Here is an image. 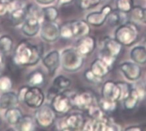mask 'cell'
<instances>
[{"mask_svg":"<svg viewBox=\"0 0 146 131\" xmlns=\"http://www.w3.org/2000/svg\"><path fill=\"white\" fill-rule=\"evenodd\" d=\"M145 42H146V35H145Z\"/></svg>","mask_w":146,"mask_h":131,"instance_id":"7dc6e473","label":"cell"},{"mask_svg":"<svg viewBox=\"0 0 146 131\" xmlns=\"http://www.w3.org/2000/svg\"><path fill=\"white\" fill-rule=\"evenodd\" d=\"M90 69L97 76L103 79V78L106 77L110 73L112 67H110L101 57H97L92 62Z\"/></svg>","mask_w":146,"mask_h":131,"instance_id":"e0dca14e","label":"cell"},{"mask_svg":"<svg viewBox=\"0 0 146 131\" xmlns=\"http://www.w3.org/2000/svg\"><path fill=\"white\" fill-rule=\"evenodd\" d=\"M73 107L80 112H87L92 106L98 104L96 96L91 91H79L71 96Z\"/></svg>","mask_w":146,"mask_h":131,"instance_id":"8992f818","label":"cell"},{"mask_svg":"<svg viewBox=\"0 0 146 131\" xmlns=\"http://www.w3.org/2000/svg\"><path fill=\"white\" fill-rule=\"evenodd\" d=\"M101 97L115 101H121V90L119 84L113 81H106L101 88Z\"/></svg>","mask_w":146,"mask_h":131,"instance_id":"4fadbf2b","label":"cell"},{"mask_svg":"<svg viewBox=\"0 0 146 131\" xmlns=\"http://www.w3.org/2000/svg\"><path fill=\"white\" fill-rule=\"evenodd\" d=\"M1 122H2V120H1V117H0V124H1Z\"/></svg>","mask_w":146,"mask_h":131,"instance_id":"bcb514c9","label":"cell"},{"mask_svg":"<svg viewBox=\"0 0 146 131\" xmlns=\"http://www.w3.org/2000/svg\"><path fill=\"white\" fill-rule=\"evenodd\" d=\"M42 23L43 22L37 17L27 15L26 19H25L24 22L22 23L21 31H22L23 34L27 37L35 36L40 31Z\"/></svg>","mask_w":146,"mask_h":131,"instance_id":"9a60e30c","label":"cell"},{"mask_svg":"<svg viewBox=\"0 0 146 131\" xmlns=\"http://www.w3.org/2000/svg\"><path fill=\"white\" fill-rule=\"evenodd\" d=\"M44 82V76L40 70L32 72L27 77V84L29 86H38Z\"/></svg>","mask_w":146,"mask_h":131,"instance_id":"f546056e","label":"cell"},{"mask_svg":"<svg viewBox=\"0 0 146 131\" xmlns=\"http://www.w3.org/2000/svg\"><path fill=\"white\" fill-rule=\"evenodd\" d=\"M56 112L53 110L51 106L43 104L40 107L37 108L34 114V119L36 124L43 129H48L51 127L56 118Z\"/></svg>","mask_w":146,"mask_h":131,"instance_id":"5b68a950","label":"cell"},{"mask_svg":"<svg viewBox=\"0 0 146 131\" xmlns=\"http://www.w3.org/2000/svg\"><path fill=\"white\" fill-rule=\"evenodd\" d=\"M70 21L74 38L80 39L91 33V25L86 20H73Z\"/></svg>","mask_w":146,"mask_h":131,"instance_id":"ac0fdd59","label":"cell"},{"mask_svg":"<svg viewBox=\"0 0 146 131\" xmlns=\"http://www.w3.org/2000/svg\"><path fill=\"white\" fill-rule=\"evenodd\" d=\"M84 77H85V79H86V82H88L91 83V84H94V85L99 84V83L102 82V80H103L102 78L97 76L92 71L91 69H88V70H86L85 71V73H84Z\"/></svg>","mask_w":146,"mask_h":131,"instance_id":"d590c367","label":"cell"},{"mask_svg":"<svg viewBox=\"0 0 146 131\" xmlns=\"http://www.w3.org/2000/svg\"><path fill=\"white\" fill-rule=\"evenodd\" d=\"M44 21H56L59 16V11L56 6H47L42 9Z\"/></svg>","mask_w":146,"mask_h":131,"instance_id":"f1b7e54d","label":"cell"},{"mask_svg":"<svg viewBox=\"0 0 146 131\" xmlns=\"http://www.w3.org/2000/svg\"><path fill=\"white\" fill-rule=\"evenodd\" d=\"M13 49V39L9 35H3L0 37V52L3 55L9 53Z\"/></svg>","mask_w":146,"mask_h":131,"instance_id":"83f0119b","label":"cell"},{"mask_svg":"<svg viewBox=\"0 0 146 131\" xmlns=\"http://www.w3.org/2000/svg\"><path fill=\"white\" fill-rule=\"evenodd\" d=\"M50 106L56 113L65 116L69 113L73 108L71 96H69L66 91L60 92L50 100Z\"/></svg>","mask_w":146,"mask_h":131,"instance_id":"52a82bcc","label":"cell"},{"mask_svg":"<svg viewBox=\"0 0 146 131\" xmlns=\"http://www.w3.org/2000/svg\"><path fill=\"white\" fill-rule=\"evenodd\" d=\"M12 80L9 76L3 75L0 76V91L7 92L12 88Z\"/></svg>","mask_w":146,"mask_h":131,"instance_id":"e575fe53","label":"cell"},{"mask_svg":"<svg viewBox=\"0 0 146 131\" xmlns=\"http://www.w3.org/2000/svg\"><path fill=\"white\" fill-rule=\"evenodd\" d=\"M133 88L139 94L141 100H143L145 98L146 95V84H145L143 82L138 81V82H136V84H135V86H133Z\"/></svg>","mask_w":146,"mask_h":131,"instance_id":"8d00e7d4","label":"cell"},{"mask_svg":"<svg viewBox=\"0 0 146 131\" xmlns=\"http://www.w3.org/2000/svg\"><path fill=\"white\" fill-rule=\"evenodd\" d=\"M56 0H36V2L42 5H50L53 3Z\"/></svg>","mask_w":146,"mask_h":131,"instance_id":"b9f144b4","label":"cell"},{"mask_svg":"<svg viewBox=\"0 0 146 131\" xmlns=\"http://www.w3.org/2000/svg\"><path fill=\"white\" fill-rule=\"evenodd\" d=\"M103 1H104V0H102V2H103Z\"/></svg>","mask_w":146,"mask_h":131,"instance_id":"c3c4849f","label":"cell"},{"mask_svg":"<svg viewBox=\"0 0 146 131\" xmlns=\"http://www.w3.org/2000/svg\"><path fill=\"white\" fill-rule=\"evenodd\" d=\"M126 131H140L143 130V129L139 125H130L125 129Z\"/></svg>","mask_w":146,"mask_h":131,"instance_id":"60d3db41","label":"cell"},{"mask_svg":"<svg viewBox=\"0 0 146 131\" xmlns=\"http://www.w3.org/2000/svg\"><path fill=\"white\" fill-rule=\"evenodd\" d=\"M5 119L7 121V123L11 125V126H15L19 121L21 120V118L23 117L22 112L21 111V109H19L18 107H11L6 110V112L4 114Z\"/></svg>","mask_w":146,"mask_h":131,"instance_id":"603a6c76","label":"cell"},{"mask_svg":"<svg viewBox=\"0 0 146 131\" xmlns=\"http://www.w3.org/2000/svg\"><path fill=\"white\" fill-rule=\"evenodd\" d=\"M61 66L62 68L70 73H74L82 69L85 63V57H83L76 48L69 47L64 49L61 53Z\"/></svg>","mask_w":146,"mask_h":131,"instance_id":"3957f363","label":"cell"},{"mask_svg":"<svg viewBox=\"0 0 146 131\" xmlns=\"http://www.w3.org/2000/svg\"><path fill=\"white\" fill-rule=\"evenodd\" d=\"M134 7V0H116L115 1V9L123 12L130 13V11Z\"/></svg>","mask_w":146,"mask_h":131,"instance_id":"4dcf8cb0","label":"cell"},{"mask_svg":"<svg viewBox=\"0 0 146 131\" xmlns=\"http://www.w3.org/2000/svg\"><path fill=\"white\" fill-rule=\"evenodd\" d=\"M118 103H119V101L108 100V99H104L102 97L98 100V106L107 115L111 114L115 112V110L118 107Z\"/></svg>","mask_w":146,"mask_h":131,"instance_id":"4316f807","label":"cell"},{"mask_svg":"<svg viewBox=\"0 0 146 131\" xmlns=\"http://www.w3.org/2000/svg\"><path fill=\"white\" fill-rule=\"evenodd\" d=\"M86 119L82 112L68 113L64 118L58 122L57 127L60 130H83Z\"/></svg>","mask_w":146,"mask_h":131,"instance_id":"277c9868","label":"cell"},{"mask_svg":"<svg viewBox=\"0 0 146 131\" xmlns=\"http://www.w3.org/2000/svg\"><path fill=\"white\" fill-rule=\"evenodd\" d=\"M35 119H33V117L27 115L23 116L15 127H16L17 130L33 131L35 130Z\"/></svg>","mask_w":146,"mask_h":131,"instance_id":"d4e9b609","label":"cell"},{"mask_svg":"<svg viewBox=\"0 0 146 131\" xmlns=\"http://www.w3.org/2000/svg\"><path fill=\"white\" fill-rule=\"evenodd\" d=\"M40 37L47 43H54L60 38V26L56 21H44L41 24Z\"/></svg>","mask_w":146,"mask_h":131,"instance_id":"30bf717a","label":"cell"},{"mask_svg":"<svg viewBox=\"0 0 146 131\" xmlns=\"http://www.w3.org/2000/svg\"><path fill=\"white\" fill-rule=\"evenodd\" d=\"M140 101H141V99H140L139 94L137 93V91L135 90L133 86H132L130 93L122 100L123 107L127 111H133L138 107Z\"/></svg>","mask_w":146,"mask_h":131,"instance_id":"ffe728a7","label":"cell"},{"mask_svg":"<svg viewBox=\"0 0 146 131\" xmlns=\"http://www.w3.org/2000/svg\"><path fill=\"white\" fill-rule=\"evenodd\" d=\"M129 21L128 19V14L123 13L116 9H112V11L110 13L107 22L110 26L111 27H118L121 24Z\"/></svg>","mask_w":146,"mask_h":131,"instance_id":"44dd1931","label":"cell"},{"mask_svg":"<svg viewBox=\"0 0 146 131\" xmlns=\"http://www.w3.org/2000/svg\"><path fill=\"white\" fill-rule=\"evenodd\" d=\"M61 53L57 50H53L47 53L42 59L43 64L47 69L49 74L53 76L61 65Z\"/></svg>","mask_w":146,"mask_h":131,"instance_id":"2e32d148","label":"cell"},{"mask_svg":"<svg viewBox=\"0 0 146 131\" xmlns=\"http://www.w3.org/2000/svg\"><path fill=\"white\" fill-rule=\"evenodd\" d=\"M8 15H9V21L12 23V25L18 26L20 24H22L26 19L27 8L13 10V11L9 12Z\"/></svg>","mask_w":146,"mask_h":131,"instance_id":"484cf974","label":"cell"},{"mask_svg":"<svg viewBox=\"0 0 146 131\" xmlns=\"http://www.w3.org/2000/svg\"><path fill=\"white\" fill-rule=\"evenodd\" d=\"M28 87H29V85L27 84V85H24V86H22V87H21L19 88V91H18V94L17 95H18V98H19V100L20 101H23L24 95H25V94H26Z\"/></svg>","mask_w":146,"mask_h":131,"instance_id":"ab89813d","label":"cell"},{"mask_svg":"<svg viewBox=\"0 0 146 131\" xmlns=\"http://www.w3.org/2000/svg\"><path fill=\"white\" fill-rule=\"evenodd\" d=\"M44 101V94L38 86H29L23 98V102L30 108L37 109Z\"/></svg>","mask_w":146,"mask_h":131,"instance_id":"ba28073f","label":"cell"},{"mask_svg":"<svg viewBox=\"0 0 146 131\" xmlns=\"http://www.w3.org/2000/svg\"><path fill=\"white\" fill-rule=\"evenodd\" d=\"M60 37L64 39H69L74 38L71 21H66L60 26Z\"/></svg>","mask_w":146,"mask_h":131,"instance_id":"1f68e13d","label":"cell"},{"mask_svg":"<svg viewBox=\"0 0 146 131\" xmlns=\"http://www.w3.org/2000/svg\"><path fill=\"white\" fill-rule=\"evenodd\" d=\"M139 27L132 21H127L116 27L114 38L123 46H132L139 40Z\"/></svg>","mask_w":146,"mask_h":131,"instance_id":"7a4b0ae2","label":"cell"},{"mask_svg":"<svg viewBox=\"0 0 146 131\" xmlns=\"http://www.w3.org/2000/svg\"><path fill=\"white\" fill-rule=\"evenodd\" d=\"M142 23L146 25V7H143V15H142Z\"/></svg>","mask_w":146,"mask_h":131,"instance_id":"ee69618b","label":"cell"},{"mask_svg":"<svg viewBox=\"0 0 146 131\" xmlns=\"http://www.w3.org/2000/svg\"><path fill=\"white\" fill-rule=\"evenodd\" d=\"M123 50V45L115 38L106 36L102 42V49L100 52L107 54L115 58H118Z\"/></svg>","mask_w":146,"mask_h":131,"instance_id":"7c38bea8","label":"cell"},{"mask_svg":"<svg viewBox=\"0 0 146 131\" xmlns=\"http://www.w3.org/2000/svg\"><path fill=\"white\" fill-rule=\"evenodd\" d=\"M132 61L140 64H146V45H135L133 46L129 53Z\"/></svg>","mask_w":146,"mask_h":131,"instance_id":"7402d4cb","label":"cell"},{"mask_svg":"<svg viewBox=\"0 0 146 131\" xmlns=\"http://www.w3.org/2000/svg\"><path fill=\"white\" fill-rule=\"evenodd\" d=\"M119 69L127 80L136 82L142 76V68L140 64L133 61H124L120 63Z\"/></svg>","mask_w":146,"mask_h":131,"instance_id":"9c48e42d","label":"cell"},{"mask_svg":"<svg viewBox=\"0 0 146 131\" xmlns=\"http://www.w3.org/2000/svg\"><path fill=\"white\" fill-rule=\"evenodd\" d=\"M77 6L82 10H88L98 6L102 0H74Z\"/></svg>","mask_w":146,"mask_h":131,"instance_id":"d6a6232c","label":"cell"},{"mask_svg":"<svg viewBox=\"0 0 146 131\" xmlns=\"http://www.w3.org/2000/svg\"><path fill=\"white\" fill-rule=\"evenodd\" d=\"M72 85V82L69 78L65 76H57L52 82V87L55 88L58 92L67 91Z\"/></svg>","mask_w":146,"mask_h":131,"instance_id":"cb8c5ba5","label":"cell"},{"mask_svg":"<svg viewBox=\"0 0 146 131\" xmlns=\"http://www.w3.org/2000/svg\"><path fill=\"white\" fill-rule=\"evenodd\" d=\"M9 13V0H0V17Z\"/></svg>","mask_w":146,"mask_h":131,"instance_id":"f35d334b","label":"cell"},{"mask_svg":"<svg viewBox=\"0 0 146 131\" xmlns=\"http://www.w3.org/2000/svg\"><path fill=\"white\" fill-rule=\"evenodd\" d=\"M57 1L60 5H68L69 3H73L74 0H57Z\"/></svg>","mask_w":146,"mask_h":131,"instance_id":"7bdbcfd3","label":"cell"},{"mask_svg":"<svg viewBox=\"0 0 146 131\" xmlns=\"http://www.w3.org/2000/svg\"><path fill=\"white\" fill-rule=\"evenodd\" d=\"M3 63V54L0 52V65Z\"/></svg>","mask_w":146,"mask_h":131,"instance_id":"f6af8a7d","label":"cell"},{"mask_svg":"<svg viewBox=\"0 0 146 131\" xmlns=\"http://www.w3.org/2000/svg\"><path fill=\"white\" fill-rule=\"evenodd\" d=\"M42 53L39 45L24 39L16 45L12 61L16 66H34L39 62Z\"/></svg>","mask_w":146,"mask_h":131,"instance_id":"6da1fadb","label":"cell"},{"mask_svg":"<svg viewBox=\"0 0 146 131\" xmlns=\"http://www.w3.org/2000/svg\"><path fill=\"white\" fill-rule=\"evenodd\" d=\"M19 101L18 95L15 93L10 91L3 92L0 96V108L3 110H7L17 106Z\"/></svg>","mask_w":146,"mask_h":131,"instance_id":"d6986e66","label":"cell"},{"mask_svg":"<svg viewBox=\"0 0 146 131\" xmlns=\"http://www.w3.org/2000/svg\"><path fill=\"white\" fill-rule=\"evenodd\" d=\"M112 9H113L110 4H105L99 11H92L87 14L86 16V21L92 27H102L105 22H107L108 16Z\"/></svg>","mask_w":146,"mask_h":131,"instance_id":"8fae6325","label":"cell"},{"mask_svg":"<svg viewBox=\"0 0 146 131\" xmlns=\"http://www.w3.org/2000/svg\"><path fill=\"white\" fill-rule=\"evenodd\" d=\"M130 18L129 21L134 22H142V15H143V7L142 6H134L133 9L128 13Z\"/></svg>","mask_w":146,"mask_h":131,"instance_id":"836d02e7","label":"cell"},{"mask_svg":"<svg viewBox=\"0 0 146 131\" xmlns=\"http://www.w3.org/2000/svg\"><path fill=\"white\" fill-rule=\"evenodd\" d=\"M117 83L119 84L121 90V101H122L130 93L132 86L127 82H117Z\"/></svg>","mask_w":146,"mask_h":131,"instance_id":"74e56055","label":"cell"},{"mask_svg":"<svg viewBox=\"0 0 146 131\" xmlns=\"http://www.w3.org/2000/svg\"><path fill=\"white\" fill-rule=\"evenodd\" d=\"M96 47H97L96 38L89 34L87 36L80 38L77 41L75 48L83 57H86L92 55L94 52Z\"/></svg>","mask_w":146,"mask_h":131,"instance_id":"5bb4252c","label":"cell"}]
</instances>
